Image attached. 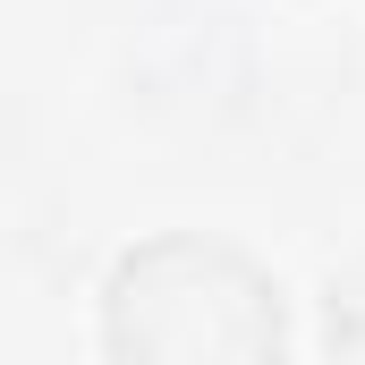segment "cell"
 Masks as SVG:
<instances>
[{
    "label": "cell",
    "instance_id": "obj_1",
    "mask_svg": "<svg viewBox=\"0 0 365 365\" xmlns=\"http://www.w3.org/2000/svg\"><path fill=\"white\" fill-rule=\"evenodd\" d=\"M110 349L119 365H272L280 289L238 247L162 238L110 280Z\"/></svg>",
    "mask_w": 365,
    "mask_h": 365
}]
</instances>
